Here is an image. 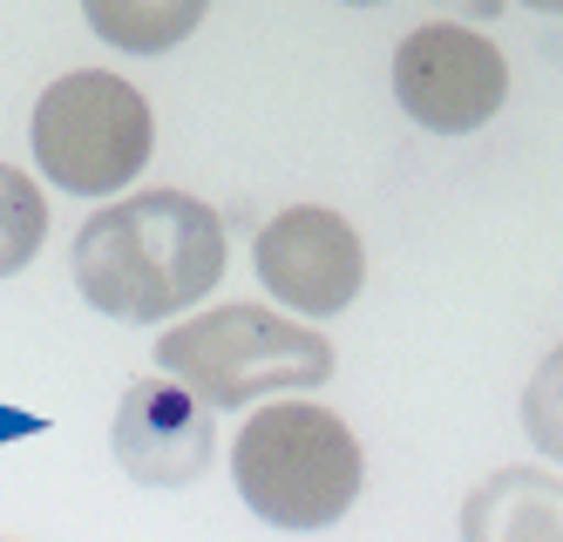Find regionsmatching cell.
I'll return each mask as SVG.
<instances>
[{"label":"cell","mask_w":563,"mask_h":542,"mask_svg":"<svg viewBox=\"0 0 563 542\" xmlns=\"http://www.w3.org/2000/svg\"><path fill=\"white\" fill-rule=\"evenodd\" d=\"M462 14H475V21H496V14H503V0H462Z\"/></svg>","instance_id":"12"},{"label":"cell","mask_w":563,"mask_h":542,"mask_svg":"<svg viewBox=\"0 0 563 542\" xmlns=\"http://www.w3.org/2000/svg\"><path fill=\"white\" fill-rule=\"evenodd\" d=\"M48 237V203L14 163H0V278H14Z\"/></svg>","instance_id":"10"},{"label":"cell","mask_w":563,"mask_h":542,"mask_svg":"<svg viewBox=\"0 0 563 542\" xmlns=\"http://www.w3.org/2000/svg\"><path fill=\"white\" fill-rule=\"evenodd\" d=\"M75 291L130 325H156L197 306L224 278V224L211 203L184 190H143L130 203H109L75 231L68 252Z\"/></svg>","instance_id":"1"},{"label":"cell","mask_w":563,"mask_h":542,"mask_svg":"<svg viewBox=\"0 0 563 542\" xmlns=\"http://www.w3.org/2000/svg\"><path fill=\"white\" fill-rule=\"evenodd\" d=\"M156 366L177 373L190 394L238 413L265 394H299L333 380V346L319 332L292 325L286 312L265 306H218L205 319H184L156 340Z\"/></svg>","instance_id":"3"},{"label":"cell","mask_w":563,"mask_h":542,"mask_svg":"<svg viewBox=\"0 0 563 542\" xmlns=\"http://www.w3.org/2000/svg\"><path fill=\"white\" fill-rule=\"evenodd\" d=\"M462 529L468 535H563V482L509 468L475 488Z\"/></svg>","instance_id":"8"},{"label":"cell","mask_w":563,"mask_h":542,"mask_svg":"<svg viewBox=\"0 0 563 542\" xmlns=\"http://www.w3.org/2000/svg\"><path fill=\"white\" fill-rule=\"evenodd\" d=\"M522 8H537V14H563V0H522Z\"/></svg>","instance_id":"13"},{"label":"cell","mask_w":563,"mask_h":542,"mask_svg":"<svg viewBox=\"0 0 563 542\" xmlns=\"http://www.w3.org/2000/svg\"><path fill=\"white\" fill-rule=\"evenodd\" d=\"M394 96L421 130L434 136H468L482 130L503 96H509V62L496 55V41H482L475 27L434 21L415 27L394 55Z\"/></svg>","instance_id":"5"},{"label":"cell","mask_w":563,"mask_h":542,"mask_svg":"<svg viewBox=\"0 0 563 542\" xmlns=\"http://www.w3.org/2000/svg\"><path fill=\"white\" fill-rule=\"evenodd\" d=\"M211 400L184 380H130L115 407V462L143 488H184L211 468Z\"/></svg>","instance_id":"7"},{"label":"cell","mask_w":563,"mask_h":542,"mask_svg":"<svg viewBox=\"0 0 563 542\" xmlns=\"http://www.w3.org/2000/svg\"><path fill=\"white\" fill-rule=\"evenodd\" d=\"M346 8H380V0H346Z\"/></svg>","instance_id":"14"},{"label":"cell","mask_w":563,"mask_h":542,"mask_svg":"<svg viewBox=\"0 0 563 542\" xmlns=\"http://www.w3.org/2000/svg\"><path fill=\"white\" fill-rule=\"evenodd\" d=\"M258 278L278 306H292L306 319H333L360 299V285H367V252H360V237L340 211H319V203H292V211H278L258 244Z\"/></svg>","instance_id":"6"},{"label":"cell","mask_w":563,"mask_h":542,"mask_svg":"<svg viewBox=\"0 0 563 542\" xmlns=\"http://www.w3.org/2000/svg\"><path fill=\"white\" fill-rule=\"evenodd\" d=\"M231 475L245 509L272 529H327L360 502V441L340 413L312 400H272L258 407L231 447Z\"/></svg>","instance_id":"2"},{"label":"cell","mask_w":563,"mask_h":542,"mask_svg":"<svg viewBox=\"0 0 563 542\" xmlns=\"http://www.w3.org/2000/svg\"><path fill=\"white\" fill-rule=\"evenodd\" d=\"M522 428H530V441L550 462H563V346L537 366V380L522 387Z\"/></svg>","instance_id":"11"},{"label":"cell","mask_w":563,"mask_h":542,"mask_svg":"<svg viewBox=\"0 0 563 542\" xmlns=\"http://www.w3.org/2000/svg\"><path fill=\"white\" fill-rule=\"evenodd\" d=\"M150 102L123 75H62L34 102V163L75 197H109L150 163Z\"/></svg>","instance_id":"4"},{"label":"cell","mask_w":563,"mask_h":542,"mask_svg":"<svg viewBox=\"0 0 563 542\" xmlns=\"http://www.w3.org/2000/svg\"><path fill=\"white\" fill-rule=\"evenodd\" d=\"M211 0H82L89 27L123 55H170L184 34H197Z\"/></svg>","instance_id":"9"}]
</instances>
